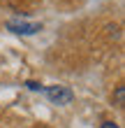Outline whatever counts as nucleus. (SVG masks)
<instances>
[{"mask_svg":"<svg viewBox=\"0 0 125 128\" xmlns=\"http://www.w3.org/2000/svg\"><path fill=\"white\" fill-rule=\"evenodd\" d=\"M42 93L53 105H70L74 100V93H72V88H67V86H42Z\"/></svg>","mask_w":125,"mask_h":128,"instance_id":"f257e3e1","label":"nucleus"},{"mask_svg":"<svg viewBox=\"0 0 125 128\" xmlns=\"http://www.w3.org/2000/svg\"><path fill=\"white\" fill-rule=\"evenodd\" d=\"M7 28L16 35H35L42 30V24L37 21H26V19H9L7 21Z\"/></svg>","mask_w":125,"mask_h":128,"instance_id":"f03ea898","label":"nucleus"},{"mask_svg":"<svg viewBox=\"0 0 125 128\" xmlns=\"http://www.w3.org/2000/svg\"><path fill=\"white\" fill-rule=\"evenodd\" d=\"M100 128H121V126H118V124H114V121H104Z\"/></svg>","mask_w":125,"mask_h":128,"instance_id":"20e7f679","label":"nucleus"},{"mask_svg":"<svg viewBox=\"0 0 125 128\" xmlns=\"http://www.w3.org/2000/svg\"><path fill=\"white\" fill-rule=\"evenodd\" d=\"M123 98H125V88H123V86H118V88H116V105H118V107H123V105H125Z\"/></svg>","mask_w":125,"mask_h":128,"instance_id":"7ed1b4c3","label":"nucleus"}]
</instances>
